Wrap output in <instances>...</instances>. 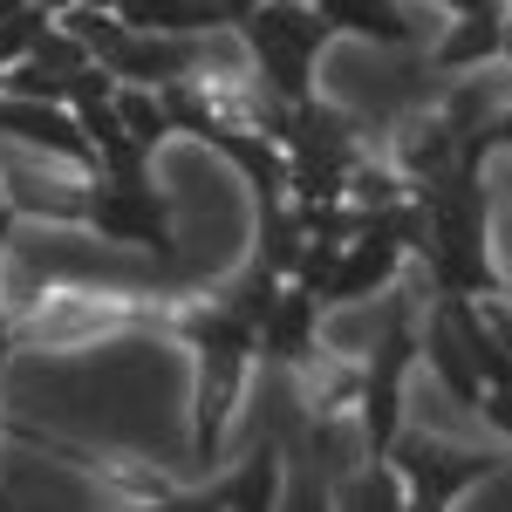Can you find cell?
<instances>
[{
	"mask_svg": "<svg viewBox=\"0 0 512 512\" xmlns=\"http://www.w3.org/2000/svg\"><path fill=\"white\" fill-rule=\"evenodd\" d=\"M178 335H185V342H192V355H198L192 444H198V472H212L219 431H226L239 390H246V369L260 362V342H253V321H239L226 301H192V308L178 315Z\"/></svg>",
	"mask_w": 512,
	"mask_h": 512,
	"instance_id": "cell-1",
	"label": "cell"
},
{
	"mask_svg": "<svg viewBox=\"0 0 512 512\" xmlns=\"http://www.w3.org/2000/svg\"><path fill=\"white\" fill-rule=\"evenodd\" d=\"M328 41H335V28L315 14V0H260L239 21L246 69L280 103H308L315 96V69H321V55H328Z\"/></svg>",
	"mask_w": 512,
	"mask_h": 512,
	"instance_id": "cell-2",
	"label": "cell"
},
{
	"mask_svg": "<svg viewBox=\"0 0 512 512\" xmlns=\"http://www.w3.org/2000/svg\"><path fill=\"white\" fill-rule=\"evenodd\" d=\"M82 226L110 246H144L158 267H171V198L158 192L151 164H130V171H96L89 198H82Z\"/></svg>",
	"mask_w": 512,
	"mask_h": 512,
	"instance_id": "cell-3",
	"label": "cell"
},
{
	"mask_svg": "<svg viewBox=\"0 0 512 512\" xmlns=\"http://www.w3.org/2000/svg\"><path fill=\"white\" fill-rule=\"evenodd\" d=\"M403 478V499L410 506H451V499H465L478 478L492 472V458L485 451H458L451 437H396L390 451H383Z\"/></svg>",
	"mask_w": 512,
	"mask_h": 512,
	"instance_id": "cell-4",
	"label": "cell"
},
{
	"mask_svg": "<svg viewBox=\"0 0 512 512\" xmlns=\"http://www.w3.org/2000/svg\"><path fill=\"white\" fill-rule=\"evenodd\" d=\"M0 144H21L28 158L69 164L96 178V144L69 103H35V96H0Z\"/></svg>",
	"mask_w": 512,
	"mask_h": 512,
	"instance_id": "cell-5",
	"label": "cell"
},
{
	"mask_svg": "<svg viewBox=\"0 0 512 512\" xmlns=\"http://www.w3.org/2000/svg\"><path fill=\"white\" fill-rule=\"evenodd\" d=\"M315 335H321V294H315V287H301V280H280L274 308H267L260 328H253L260 355L308 369V362H315Z\"/></svg>",
	"mask_w": 512,
	"mask_h": 512,
	"instance_id": "cell-6",
	"label": "cell"
},
{
	"mask_svg": "<svg viewBox=\"0 0 512 512\" xmlns=\"http://www.w3.org/2000/svg\"><path fill=\"white\" fill-rule=\"evenodd\" d=\"M396 171H403V185L417 192V185H437V178H451L458 171V123L444 117V110H424V117H410L396 130Z\"/></svg>",
	"mask_w": 512,
	"mask_h": 512,
	"instance_id": "cell-7",
	"label": "cell"
},
{
	"mask_svg": "<svg viewBox=\"0 0 512 512\" xmlns=\"http://www.w3.org/2000/svg\"><path fill=\"white\" fill-rule=\"evenodd\" d=\"M417 362H431L458 403H478V396H485V376H478V362H472V349H465V335H458V321L444 315V301L417 321Z\"/></svg>",
	"mask_w": 512,
	"mask_h": 512,
	"instance_id": "cell-8",
	"label": "cell"
},
{
	"mask_svg": "<svg viewBox=\"0 0 512 512\" xmlns=\"http://www.w3.org/2000/svg\"><path fill=\"white\" fill-rule=\"evenodd\" d=\"M499 41H506V14H499V0H492V7H472V14H451V28L437 35L431 62L444 76L492 69V62H499Z\"/></svg>",
	"mask_w": 512,
	"mask_h": 512,
	"instance_id": "cell-9",
	"label": "cell"
},
{
	"mask_svg": "<svg viewBox=\"0 0 512 512\" xmlns=\"http://www.w3.org/2000/svg\"><path fill=\"white\" fill-rule=\"evenodd\" d=\"M315 14L335 28V35H355V41H383V48H410L417 28L396 0H315Z\"/></svg>",
	"mask_w": 512,
	"mask_h": 512,
	"instance_id": "cell-10",
	"label": "cell"
},
{
	"mask_svg": "<svg viewBox=\"0 0 512 512\" xmlns=\"http://www.w3.org/2000/svg\"><path fill=\"white\" fill-rule=\"evenodd\" d=\"M274 492H280L274 444H260V451H253V465H246L239 478H219V485H212V499H219V506H274Z\"/></svg>",
	"mask_w": 512,
	"mask_h": 512,
	"instance_id": "cell-11",
	"label": "cell"
},
{
	"mask_svg": "<svg viewBox=\"0 0 512 512\" xmlns=\"http://www.w3.org/2000/svg\"><path fill=\"white\" fill-rule=\"evenodd\" d=\"M48 28H55V14H41V7H28V0L0 7V69H14V62H21Z\"/></svg>",
	"mask_w": 512,
	"mask_h": 512,
	"instance_id": "cell-12",
	"label": "cell"
},
{
	"mask_svg": "<svg viewBox=\"0 0 512 512\" xmlns=\"http://www.w3.org/2000/svg\"><path fill=\"white\" fill-rule=\"evenodd\" d=\"M14 342H21V328H14V315H0V362L14 355Z\"/></svg>",
	"mask_w": 512,
	"mask_h": 512,
	"instance_id": "cell-13",
	"label": "cell"
},
{
	"mask_svg": "<svg viewBox=\"0 0 512 512\" xmlns=\"http://www.w3.org/2000/svg\"><path fill=\"white\" fill-rule=\"evenodd\" d=\"M28 7H41V14H55V21H62V14H69L76 0H28Z\"/></svg>",
	"mask_w": 512,
	"mask_h": 512,
	"instance_id": "cell-14",
	"label": "cell"
},
{
	"mask_svg": "<svg viewBox=\"0 0 512 512\" xmlns=\"http://www.w3.org/2000/svg\"><path fill=\"white\" fill-rule=\"evenodd\" d=\"M444 14H472V7H492V0H437Z\"/></svg>",
	"mask_w": 512,
	"mask_h": 512,
	"instance_id": "cell-15",
	"label": "cell"
},
{
	"mask_svg": "<svg viewBox=\"0 0 512 512\" xmlns=\"http://www.w3.org/2000/svg\"><path fill=\"white\" fill-rule=\"evenodd\" d=\"M499 62L512 69V21H506V41H499Z\"/></svg>",
	"mask_w": 512,
	"mask_h": 512,
	"instance_id": "cell-16",
	"label": "cell"
},
{
	"mask_svg": "<svg viewBox=\"0 0 512 512\" xmlns=\"http://www.w3.org/2000/svg\"><path fill=\"white\" fill-rule=\"evenodd\" d=\"M76 7H123V0H76Z\"/></svg>",
	"mask_w": 512,
	"mask_h": 512,
	"instance_id": "cell-17",
	"label": "cell"
}]
</instances>
